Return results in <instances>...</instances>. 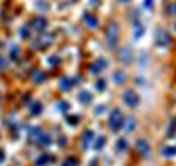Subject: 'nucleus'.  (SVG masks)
Returning <instances> with one entry per match:
<instances>
[{
	"mask_svg": "<svg viewBox=\"0 0 176 166\" xmlns=\"http://www.w3.org/2000/svg\"><path fill=\"white\" fill-rule=\"evenodd\" d=\"M106 43L110 49H116L119 43V25L116 22H110L106 28Z\"/></svg>",
	"mask_w": 176,
	"mask_h": 166,
	"instance_id": "obj_1",
	"label": "nucleus"
},
{
	"mask_svg": "<svg viewBox=\"0 0 176 166\" xmlns=\"http://www.w3.org/2000/svg\"><path fill=\"white\" fill-rule=\"evenodd\" d=\"M123 122H125V116L122 113L121 109H115L112 110L109 118V127L113 129V131H119L122 127H123Z\"/></svg>",
	"mask_w": 176,
	"mask_h": 166,
	"instance_id": "obj_2",
	"label": "nucleus"
},
{
	"mask_svg": "<svg viewBox=\"0 0 176 166\" xmlns=\"http://www.w3.org/2000/svg\"><path fill=\"white\" fill-rule=\"evenodd\" d=\"M154 41H156V46L165 49V47H167L170 44V35H169V33L166 29L159 28V29H156V38H154Z\"/></svg>",
	"mask_w": 176,
	"mask_h": 166,
	"instance_id": "obj_3",
	"label": "nucleus"
},
{
	"mask_svg": "<svg viewBox=\"0 0 176 166\" xmlns=\"http://www.w3.org/2000/svg\"><path fill=\"white\" fill-rule=\"evenodd\" d=\"M122 100H123V103L129 107H135V106L139 105V96L134 91V90H125L123 91V94H122Z\"/></svg>",
	"mask_w": 176,
	"mask_h": 166,
	"instance_id": "obj_4",
	"label": "nucleus"
},
{
	"mask_svg": "<svg viewBox=\"0 0 176 166\" xmlns=\"http://www.w3.org/2000/svg\"><path fill=\"white\" fill-rule=\"evenodd\" d=\"M117 59H119V62H122V63H125V65H129L132 61V50L131 47H123V49L119 50V53H117Z\"/></svg>",
	"mask_w": 176,
	"mask_h": 166,
	"instance_id": "obj_5",
	"label": "nucleus"
},
{
	"mask_svg": "<svg viewBox=\"0 0 176 166\" xmlns=\"http://www.w3.org/2000/svg\"><path fill=\"white\" fill-rule=\"evenodd\" d=\"M137 150L139 151V155L143 156V157H148L150 153H151V147H150V144L147 143L145 140H138Z\"/></svg>",
	"mask_w": 176,
	"mask_h": 166,
	"instance_id": "obj_6",
	"label": "nucleus"
},
{
	"mask_svg": "<svg viewBox=\"0 0 176 166\" xmlns=\"http://www.w3.org/2000/svg\"><path fill=\"white\" fill-rule=\"evenodd\" d=\"M107 66V62L106 59H97V61H94L91 63V66H90V71L91 74H100V72H103Z\"/></svg>",
	"mask_w": 176,
	"mask_h": 166,
	"instance_id": "obj_7",
	"label": "nucleus"
},
{
	"mask_svg": "<svg viewBox=\"0 0 176 166\" xmlns=\"http://www.w3.org/2000/svg\"><path fill=\"white\" fill-rule=\"evenodd\" d=\"M31 27H33L34 29H37V31H44L46 27H47V19L43 16H35L33 21H31Z\"/></svg>",
	"mask_w": 176,
	"mask_h": 166,
	"instance_id": "obj_8",
	"label": "nucleus"
},
{
	"mask_svg": "<svg viewBox=\"0 0 176 166\" xmlns=\"http://www.w3.org/2000/svg\"><path fill=\"white\" fill-rule=\"evenodd\" d=\"M41 135H43V129H40V128H37V127H33L28 131V140L33 144H38V140Z\"/></svg>",
	"mask_w": 176,
	"mask_h": 166,
	"instance_id": "obj_9",
	"label": "nucleus"
},
{
	"mask_svg": "<svg viewBox=\"0 0 176 166\" xmlns=\"http://www.w3.org/2000/svg\"><path fill=\"white\" fill-rule=\"evenodd\" d=\"M93 138H94V132L91 129H87L85 132L82 134V138H81V143H82V147L84 149H88L91 143H93Z\"/></svg>",
	"mask_w": 176,
	"mask_h": 166,
	"instance_id": "obj_10",
	"label": "nucleus"
},
{
	"mask_svg": "<svg viewBox=\"0 0 176 166\" xmlns=\"http://www.w3.org/2000/svg\"><path fill=\"white\" fill-rule=\"evenodd\" d=\"M135 127H137V121H135V118L134 116H128L126 119H125V122H123V129H125V132H132L134 129H135Z\"/></svg>",
	"mask_w": 176,
	"mask_h": 166,
	"instance_id": "obj_11",
	"label": "nucleus"
},
{
	"mask_svg": "<svg viewBox=\"0 0 176 166\" xmlns=\"http://www.w3.org/2000/svg\"><path fill=\"white\" fill-rule=\"evenodd\" d=\"M144 31H145V28H144V25L139 21H135L134 22V28H132V33H134V37L135 38H141L144 35Z\"/></svg>",
	"mask_w": 176,
	"mask_h": 166,
	"instance_id": "obj_12",
	"label": "nucleus"
},
{
	"mask_svg": "<svg viewBox=\"0 0 176 166\" xmlns=\"http://www.w3.org/2000/svg\"><path fill=\"white\" fill-rule=\"evenodd\" d=\"M78 100H79L81 103H84V105H88V103L93 100V96H91V93H90L88 90H82V91L79 93V96H78Z\"/></svg>",
	"mask_w": 176,
	"mask_h": 166,
	"instance_id": "obj_13",
	"label": "nucleus"
},
{
	"mask_svg": "<svg viewBox=\"0 0 176 166\" xmlns=\"http://www.w3.org/2000/svg\"><path fill=\"white\" fill-rule=\"evenodd\" d=\"M55 159L51 157V156H49V155H41L37 159V162H35V166H47L50 163V162H53Z\"/></svg>",
	"mask_w": 176,
	"mask_h": 166,
	"instance_id": "obj_14",
	"label": "nucleus"
},
{
	"mask_svg": "<svg viewBox=\"0 0 176 166\" xmlns=\"http://www.w3.org/2000/svg\"><path fill=\"white\" fill-rule=\"evenodd\" d=\"M84 22L87 24L90 28H95V27H97V24H99V21H97V18L94 16V15L87 13V15L84 16Z\"/></svg>",
	"mask_w": 176,
	"mask_h": 166,
	"instance_id": "obj_15",
	"label": "nucleus"
},
{
	"mask_svg": "<svg viewBox=\"0 0 176 166\" xmlns=\"http://www.w3.org/2000/svg\"><path fill=\"white\" fill-rule=\"evenodd\" d=\"M128 141L125 138H119L117 140V143H116V150L119 151V153H123V151H126L128 150Z\"/></svg>",
	"mask_w": 176,
	"mask_h": 166,
	"instance_id": "obj_16",
	"label": "nucleus"
},
{
	"mask_svg": "<svg viewBox=\"0 0 176 166\" xmlns=\"http://www.w3.org/2000/svg\"><path fill=\"white\" fill-rule=\"evenodd\" d=\"M44 79H46V74H44V72H41V71L33 72V81L34 83L40 84V83H43Z\"/></svg>",
	"mask_w": 176,
	"mask_h": 166,
	"instance_id": "obj_17",
	"label": "nucleus"
},
{
	"mask_svg": "<svg viewBox=\"0 0 176 166\" xmlns=\"http://www.w3.org/2000/svg\"><path fill=\"white\" fill-rule=\"evenodd\" d=\"M38 41H40V46H41V47H46V46H49L50 43L53 41V37H51L50 34H46L43 37H40Z\"/></svg>",
	"mask_w": 176,
	"mask_h": 166,
	"instance_id": "obj_18",
	"label": "nucleus"
},
{
	"mask_svg": "<svg viewBox=\"0 0 176 166\" xmlns=\"http://www.w3.org/2000/svg\"><path fill=\"white\" fill-rule=\"evenodd\" d=\"M113 79H115L116 84H122L125 79H126V75H125L122 71H116L115 75H113Z\"/></svg>",
	"mask_w": 176,
	"mask_h": 166,
	"instance_id": "obj_19",
	"label": "nucleus"
},
{
	"mask_svg": "<svg viewBox=\"0 0 176 166\" xmlns=\"http://www.w3.org/2000/svg\"><path fill=\"white\" fill-rule=\"evenodd\" d=\"M29 112H31L33 115H40V113L43 112V105H41V103H33L31 107H29Z\"/></svg>",
	"mask_w": 176,
	"mask_h": 166,
	"instance_id": "obj_20",
	"label": "nucleus"
},
{
	"mask_svg": "<svg viewBox=\"0 0 176 166\" xmlns=\"http://www.w3.org/2000/svg\"><path fill=\"white\" fill-rule=\"evenodd\" d=\"M72 81L69 79V78H62L60 79V88L62 90H65V91H68V90H71L72 88Z\"/></svg>",
	"mask_w": 176,
	"mask_h": 166,
	"instance_id": "obj_21",
	"label": "nucleus"
},
{
	"mask_svg": "<svg viewBox=\"0 0 176 166\" xmlns=\"http://www.w3.org/2000/svg\"><path fill=\"white\" fill-rule=\"evenodd\" d=\"M50 143H51L50 135H49V134H46V132H43V135H41L40 140H38V144H40V146H49Z\"/></svg>",
	"mask_w": 176,
	"mask_h": 166,
	"instance_id": "obj_22",
	"label": "nucleus"
},
{
	"mask_svg": "<svg viewBox=\"0 0 176 166\" xmlns=\"http://www.w3.org/2000/svg\"><path fill=\"white\" fill-rule=\"evenodd\" d=\"M104 143H106V138L103 137V135H100L99 138H97V141H95V144H94V149L95 150H100L104 147Z\"/></svg>",
	"mask_w": 176,
	"mask_h": 166,
	"instance_id": "obj_23",
	"label": "nucleus"
},
{
	"mask_svg": "<svg viewBox=\"0 0 176 166\" xmlns=\"http://www.w3.org/2000/svg\"><path fill=\"white\" fill-rule=\"evenodd\" d=\"M19 34H21L22 38H28V37L31 35V33H29V25H25V27H22L21 29H19Z\"/></svg>",
	"mask_w": 176,
	"mask_h": 166,
	"instance_id": "obj_24",
	"label": "nucleus"
},
{
	"mask_svg": "<svg viewBox=\"0 0 176 166\" xmlns=\"http://www.w3.org/2000/svg\"><path fill=\"white\" fill-rule=\"evenodd\" d=\"M62 166H78V160L75 157H68V159L62 163Z\"/></svg>",
	"mask_w": 176,
	"mask_h": 166,
	"instance_id": "obj_25",
	"label": "nucleus"
},
{
	"mask_svg": "<svg viewBox=\"0 0 176 166\" xmlns=\"http://www.w3.org/2000/svg\"><path fill=\"white\" fill-rule=\"evenodd\" d=\"M166 11H167L169 15H173V16H175L176 15V3H169V5L166 6Z\"/></svg>",
	"mask_w": 176,
	"mask_h": 166,
	"instance_id": "obj_26",
	"label": "nucleus"
},
{
	"mask_svg": "<svg viewBox=\"0 0 176 166\" xmlns=\"http://www.w3.org/2000/svg\"><path fill=\"white\" fill-rule=\"evenodd\" d=\"M163 153H165V156H175L176 155V147H165V150H163Z\"/></svg>",
	"mask_w": 176,
	"mask_h": 166,
	"instance_id": "obj_27",
	"label": "nucleus"
},
{
	"mask_svg": "<svg viewBox=\"0 0 176 166\" xmlns=\"http://www.w3.org/2000/svg\"><path fill=\"white\" fill-rule=\"evenodd\" d=\"M11 56H12V59H16L18 56H19V47L13 46V47L11 49Z\"/></svg>",
	"mask_w": 176,
	"mask_h": 166,
	"instance_id": "obj_28",
	"label": "nucleus"
},
{
	"mask_svg": "<svg viewBox=\"0 0 176 166\" xmlns=\"http://www.w3.org/2000/svg\"><path fill=\"white\" fill-rule=\"evenodd\" d=\"M95 87H97V90H100V91H104V90H106L104 79H99V81H97V84H95Z\"/></svg>",
	"mask_w": 176,
	"mask_h": 166,
	"instance_id": "obj_29",
	"label": "nucleus"
},
{
	"mask_svg": "<svg viewBox=\"0 0 176 166\" xmlns=\"http://www.w3.org/2000/svg\"><path fill=\"white\" fill-rule=\"evenodd\" d=\"M59 106H60V107H59V109H60V112H66L68 109H69V103H68V101H60V103H59Z\"/></svg>",
	"mask_w": 176,
	"mask_h": 166,
	"instance_id": "obj_30",
	"label": "nucleus"
},
{
	"mask_svg": "<svg viewBox=\"0 0 176 166\" xmlns=\"http://www.w3.org/2000/svg\"><path fill=\"white\" fill-rule=\"evenodd\" d=\"M144 7H147V9H153L154 7V0H144Z\"/></svg>",
	"mask_w": 176,
	"mask_h": 166,
	"instance_id": "obj_31",
	"label": "nucleus"
},
{
	"mask_svg": "<svg viewBox=\"0 0 176 166\" xmlns=\"http://www.w3.org/2000/svg\"><path fill=\"white\" fill-rule=\"evenodd\" d=\"M68 122H69L71 125H75V123H78V116H71V118H68Z\"/></svg>",
	"mask_w": 176,
	"mask_h": 166,
	"instance_id": "obj_32",
	"label": "nucleus"
},
{
	"mask_svg": "<svg viewBox=\"0 0 176 166\" xmlns=\"http://www.w3.org/2000/svg\"><path fill=\"white\" fill-rule=\"evenodd\" d=\"M49 63L50 65H57V63H59V61H57V57H53V56H51V57H49Z\"/></svg>",
	"mask_w": 176,
	"mask_h": 166,
	"instance_id": "obj_33",
	"label": "nucleus"
},
{
	"mask_svg": "<svg viewBox=\"0 0 176 166\" xmlns=\"http://www.w3.org/2000/svg\"><path fill=\"white\" fill-rule=\"evenodd\" d=\"M100 109H95V113H97V115H99V113H103V112H104V106H99Z\"/></svg>",
	"mask_w": 176,
	"mask_h": 166,
	"instance_id": "obj_34",
	"label": "nucleus"
},
{
	"mask_svg": "<svg viewBox=\"0 0 176 166\" xmlns=\"http://www.w3.org/2000/svg\"><path fill=\"white\" fill-rule=\"evenodd\" d=\"M6 66V62H5V59L0 56V68H5Z\"/></svg>",
	"mask_w": 176,
	"mask_h": 166,
	"instance_id": "obj_35",
	"label": "nucleus"
},
{
	"mask_svg": "<svg viewBox=\"0 0 176 166\" xmlns=\"http://www.w3.org/2000/svg\"><path fill=\"white\" fill-rule=\"evenodd\" d=\"M3 160H5V153H3V151L0 150V163H2Z\"/></svg>",
	"mask_w": 176,
	"mask_h": 166,
	"instance_id": "obj_36",
	"label": "nucleus"
},
{
	"mask_svg": "<svg viewBox=\"0 0 176 166\" xmlns=\"http://www.w3.org/2000/svg\"><path fill=\"white\" fill-rule=\"evenodd\" d=\"M59 144H60V146H65V144H66V138L60 137V143H59Z\"/></svg>",
	"mask_w": 176,
	"mask_h": 166,
	"instance_id": "obj_37",
	"label": "nucleus"
},
{
	"mask_svg": "<svg viewBox=\"0 0 176 166\" xmlns=\"http://www.w3.org/2000/svg\"><path fill=\"white\" fill-rule=\"evenodd\" d=\"M117 2H119V3H123V5H125V3H129L131 0H117Z\"/></svg>",
	"mask_w": 176,
	"mask_h": 166,
	"instance_id": "obj_38",
	"label": "nucleus"
}]
</instances>
